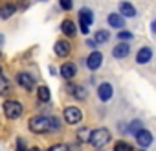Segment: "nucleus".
I'll use <instances>...</instances> for the list:
<instances>
[{"label": "nucleus", "instance_id": "f257e3e1", "mask_svg": "<svg viewBox=\"0 0 156 151\" xmlns=\"http://www.w3.org/2000/svg\"><path fill=\"white\" fill-rule=\"evenodd\" d=\"M30 129L33 133H50L51 131V118L42 116V114L33 116V118H30Z\"/></svg>", "mask_w": 156, "mask_h": 151}, {"label": "nucleus", "instance_id": "f03ea898", "mask_svg": "<svg viewBox=\"0 0 156 151\" xmlns=\"http://www.w3.org/2000/svg\"><path fill=\"white\" fill-rule=\"evenodd\" d=\"M110 138H112L110 131H108V129H105V127H99V129L92 131L90 144H92L94 147H98V149H103V145H107V144L110 142Z\"/></svg>", "mask_w": 156, "mask_h": 151}, {"label": "nucleus", "instance_id": "7ed1b4c3", "mask_svg": "<svg viewBox=\"0 0 156 151\" xmlns=\"http://www.w3.org/2000/svg\"><path fill=\"white\" fill-rule=\"evenodd\" d=\"M22 111H24V109H22V103L17 101V100H8V101L4 103V112H6V116L11 118V120L20 118Z\"/></svg>", "mask_w": 156, "mask_h": 151}, {"label": "nucleus", "instance_id": "20e7f679", "mask_svg": "<svg viewBox=\"0 0 156 151\" xmlns=\"http://www.w3.org/2000/svg\"><path fill=\"white\" fill-rule=\"evenodd\" d=\"M62 116H64V122L70 123V125H75V123H79L83 120V112H81V109H77V107H66Z\"/></svg>", "mask_w": 156, "mask_h": 151}, {"label": "nucleus", "instance_id": "39448f33", "mask_svg": "<svg viewBox=\"0 0 156 151\" xmlns=\"http://www.w3.org/2000/svg\"><path fill=\"white\" fill-rule=\"evenodd\" d=\"M152 48L151 46H143V48H140L138 50V53H136V63L138 64H147V63H151L152 61Z\"/></svg>", "mask_w": 156, "mask_h": 151}, {"label": "nucleus", "instance_id": "423d86ee", "mask_svg": "<svg viewBox=\"0 0 156 151\" xmlns=\"http://www.w3.org/2000/svg\"><path fill=\"white\" fill-rule=\"evenodd\" d=\"M17 83H19L22 89H26V90H33V89H35V79L31 78L30 74H26V72L17 74Z\"/></svg>", "mask_w": 156, "mask_h": 151}, {"label": "nucleus", "instance_id": "0eeeda50", "mask_svg": "<svg viewBox=\"0 0 156 151\" xmlns=\"http://www.w3.org/2000/svg\"><path fill=\"white\" fill-rule=\"evenodd\" d=\"M101 64H103V53H101V52H92V53L87 57V66H88L92 72L98 70Z\"/></svg>", "mask_w": 156, "mask_h": 151}, {"label": "nucleus", "instance_id": "6e6552de", "mask_svg": "<svg viewBox=\"0 0 156 151\" xmlns=\"http://www.w3.org/2000/svg\"><path fill=\"white\" fill-rule=\"evenodd\" d=\"M66 89H68V92H70L75 100H87V96H88L87 89H85V87H81V85H72V83H68V85H66Z\"/></svg>", "mask_w": 156, "mask_h": 151}, {"label": "nucleus", "instance_id": "1a4fd4ad", "mask_svg": "<svg viewBox=\"0 0 156 151\" xmlns=\"http://www.w3.org/2000/svg\"><path fill=\"white\" fill-rule=\"evenodd\" d=\"M129 53H130V44L129 42H119L112 48V55L116 59H125Z\"/></svg>", "mask_w": 156, "mask_h": 151}, {"label": "nucleus", "instance_id": "9d476101", "mask_svg": "<svg viewBox=\"0 0 156 151\" xmlns=\"http://www.w3.org/2000/svg\"><path fill=\"white\" fill-rule=\"evenodd\" d=\"M112 94H114V89H112L110 83H101L98 87V96H99L101 101H108L112 98Z\"/></svg>", "mask_w": 156, "mask_h": 151}, {"label": "nucleus", "instance_id": "9b49d317", "mask_svg": "<svg viewBox=\"0 0 156 151\" xmlns=\"http://www.w3.org/2000/svg\"><path fill=\"white\" fill-rule=\"evenodd\" d=\"M136 142H138V145H141V147H149V145L152 144V133L147 131V129H141V131L136 134Z\"/></svg>", "mask_w": 156, "mask_h": 151}, {"label": "nucleus", "instance_id": "f8f14e48", "mask_svg": "<svg viewBox=\"0 0 156 151\" xmlns=\"http://www.w3.org/2000/svg\"><path fill=\"white\" fill-rule=\"evenodd\" d=\"M92 22H94V11L90 8H81L79 9V24H85L90 28Z\"/></svg>", "mask_w": 156, "mask_h": 151}, {"label": "nucleus", "instance_id": "ddd939ff", "mask_svg": "<svg viewBox=\"0 0 156 151\" xmlns=\"http://www.w3.org/2000/svg\"><path fill=\"white\" fill-rule=\"evenodd\" d=\"M107 20H108V26H112V28L123 31V28H125V17H121L119 13H110Z\"/></svg>", "mask_w": 156, "mask_h": 151}, {"label": "nucleus", "instance_id": "4468645a", "mask_svg": "<svg viewBox=\"0 0 156 151\" xmlns=\"http://www.w3.org/2000/svg\"><path fill=\"white\" fill-rule=\"evenodd\" d=\"M53 50H55V55H59V57H66L68 53H70V42L68 41H57L55 44H53Z\"/></svg>", "mask_w": 156, "mask_h": 151}, {"label": "nucleus", "instance_id": "2eb2a0df", "mask_svg": "<svg viewBox=\"0 0 156 151\" xmlns=\"http://www.w3.org/2000/svg\"><path fill=\"white\" fill-rule=\"evenodd\" d=\"M75 74H77V66H75L73 63H64V64L61 66V76H62L64 79L75 78Z\"/></svg>", "mask_w": 156, "mask_h": 151}, {"label": "nucleus", "instance_id": "dca6fc26", "mask_svg": "<svg viewBox=\"0 0 156 151\" xmlns=\"http://www.w3.org/2000/svg\"><path fill=\"white\" fill-rule=\"evenodd\" d=\"M136 13L138 11H136V8L130 2H119V15L121 17H129L130 19V17H136Z\"/></svg>", "mask_w": 156, "mask_h": 151}, {"label": "nucleus", "instance_id": "f3484780", "mask_svg": "<svg viewBox=\"0 0 156 151\" xmlns=\"http://www.w3.org/2000/svg\"><path fill=\"white\" fill-rule=\"evenodd\" d=\"M61 31L66 35V37H73L75 33H77V28H75V22H72L70 19H66V20H62V24H61Z\"/></svg>", "mask_w": 156, "mask_h": 151}, {"label": "nucleus", "instance_id": "a211bd4d", "mask_svg": "<svg viewBox=\"0 0 156 151\" xmlns=\"http://www.w3.org/2000/svg\"><path fill=\"white\" fill-rule=\"evenodd\" d=\"M15 11H17V6H15V4H4L2 8H0V19L8 20L9 17L15 15Z\"/></svg>", "mask_w": 156, "mask_h": 151}, {"label": "nucleus", "instance_id": "6ab92c4d", "mask_svg": "<svg viewBox=\"0 0 156 151\" xmlns=\"http://www.w3.org/2000/svg\"><path fill=\"white\" fill-rule=\"evenodd\" d=\"M108 39H110V31H108V30H98L96 35H94V41H96L98 44H105Z\"/></svg>", "mask_w": 156, "mask_h": 151}, {"label": "nucleus", "instance_id": "aec40b11", "mask_svg": "<svg viewBox=\"0 0 156 151\" xmlns=\"http://www.w3.org/2000/svg\"><path fill=\"white\" fill-rule=\"evenodd\" d=\"M90 138H92V131L88 127H81L79 131H77V140L79 142L87 144V142H90Z\"/></svg>", "mask_w": 156, "mask_h": 151}, {"label": "nucleus", "instance_id": "412c9836", "mask_svg": "<svg viewBox=\"0 0 156 151\" xmlns=\"http://www.w3.org/2000/svg\"><path fill=\"white\" fill-rule=\"evenodd\" d=\"M141 129H143V127H141V122H140V120H132V122L127 125V133H129V134H134V136H136Z\"/></svg>", "mask_w": 156, "mask_h": 151}, {"label": "nucleus", "instance_id": "4be33fe9", "mask_svg": "<svg viewBox=\"0 0 156 151\" xmlns=\"http://www.w3.org/2000/svg\"><path fill=\"white\" fill-rule=\"evenodd\" d=\"M11 92V83L6 78H0V96H8Z\"/></svg>", "mask_w": 156, "mask_h": 151}, {"label": "nucleus", "instance_id": "5701e85b", "mask_svg": "<svg viewBox=\"0 0 156 151\" xmlns=\"http://www.w3.org/2000/svg\"><path fill=\"white\" fill-rule=\"evenodd\" d=\"M37 94H39V100L41 101H50V89L46 87V85H41L39 89H37Z\"/></svg>", "mask_w": 156, "mask_h": 151}, {"label": "nucleus", "instance_id": "b1692460", "mask_svg": "<svg viewBox=\"0 0 156 151\" xmlns=\"http://www.w3.org/2000/svg\"><path fill=\"white\" fill-rule=\"evenodd\" d=\"M114 151H134V147H132L129 142H125V140H119V142H116V145H114Z\"/></svg>", "mask_w": 156, "mask_h": 151}, {"label": "nucleus", "instance_id": "393cba45", "mask_svg": "<svg viewBox=\"0 0 156 151\" xmlns=\"http://www.w3.org/2000/svg\"><path fill=\"white\" fill-rule=\"evenodd\" d=\"M118 39H119L121 42H129V41H132V39H134V33H130V31H125V30H123V31H119V33H118Z\"/></svg>", "mask_w": 156, "mask_h": 151}, {"label": "nucleus", "instance_id": "a878e982", "mask_svg": "<svg viewBox=\"0 0 156 151\" xmlns=\"http://www.w3.org/2000/svg\"><path fill=\"white\" fill-rule=\"evenodd\" d=\"M48 151H70V147L66 144H53V145H50Z\"/></svg>", "mask_w": 156, "mask_h": 151}, {"label": "nucleus", "instance_id": "bb28decb", "mask_svg": "<svg viewBox=\"0 0 156 151\" xmlns=\"http://www.w3.org/2000/svg\"><path fill=\"white\" fill-rule=\"evenodd\" d=\"M59 129H61V122L55 116H51V131H59Z\"/></svg>", "mask_w": 156, "mask_h": 151}, {"label": "nucleus", "instance_id": "cd10ccee", "mask_svg": "<svg viewBox=\"0 0 156 151\" xmlns=\"http://www.w3.org/2000/svg\"><path fill=\"white\" fill-rule=\"evenodd\" d=\"M61 8H62V9H66V11H70V9L73 8V4L70 2V0H61Z\"/></svg>", "mask_w": 156, "mask_h": 151}, {"label": "nucleus", "instance_id": "c85d7f7f", "mask_svg": "<svg viewBox=\"0 0 156 151\" xmlns=\"http://www.w3.org/2000/svg\"><path fill=\"white\" fill-rule=\"evenodd\" d=\"M85 44H87V46H90V48H96V46H98V42H96L94 39H88V41H87Z\"/></svg>", "mask_w": 156, "mask_h": 151}, {"label": "nucleus", "instance_id": "c756f323", "mask_svg": "<svg viewBox=\"0 0 156 151\" xmlns=\"http://www.w3.org/2000/svg\"><path fill=\"white\" fill-rule=\"evenodd\" d=\"M79 28H81V31H83L85 35L88 33V26H85V24H79Z\"/></svg>", "mask_w": 156, "mask_h": 151}, {"label": "nucleus", "instance_id": "7c9ffc66", "mask_svg": "<svg viewBox=\"0 0 156 151\" xmlns=\"http://www.w3.org/2000/svg\"><path fill=\"white\" fill-rule=\"evenodd\" d=\"M151 31H152V33H156V19L151 22Z\"/></svg>", "mask_w": 156, "mask_h": 151}, {"label": "nucleus", "instance_id": "2f4dec72", "mask_svg": "<svg viewBox=\"0 0 156 151\" xmlns=\"http://www.w3.org/2000/svg\"><path fill=\"white\" fill-rule=\"evenodd\" d=\"M50 72H51V76H55V74H57V70H55V66H50Z\"/></svg>", "mask_w": 156, "mask_h": 151}, {"label": "nucleus", "instance_id": "473e14b6", "mask_svg": "<svg viewBox=\"0 0 156 151\" xmlns=\"http://www.w3.org/2000/svg\"><path fill=\"white\" fill-rule=\"evenodd\" d=\"M28 151H41L39 147H31V149H28Z\"/></svg>", "mask_w": 156, "mask_h": 151}, {"label": "nucleus", "instance_id": "72a5a7b5", "mask_svg": "<svg viewBox=\"0 0 156 151\" xmlns=\"http://www.w3.org/2000/svg\"><path fill=\"white\" fill-rule=\"evenodd\" d=\"M2 42H4V37H2V35H0V44H2Z\"/></svg>", "mask_w": 156, "mask_h": 151}, {"label": "nucleus", "instance_id": "f704fd0d", "mask_svg": "<svg viewBox=\"0 0 156 151\" xmlns=\"http://www.w3.org/2000/svg\"><path fill=\"white\" fill-rule=\"evenodd\" d=\"M96 151H105V149H96Z\"/></svg>", "mask_w": 156, "mask_h": 151}, {"label": "nucleus", "instance_id": "c9c22d12", "mask_svg": "<svg viewBox=\"0 0 156 151\" xmlns=\"http://www.w3.org/2000/svg\"><path fill=\"white\" fill-rule=\"evenodd\" d=\"M141 151H143V149H141Z\"/></svg>", "mask_w": 156, "mask_h": 151}]
</instances>
